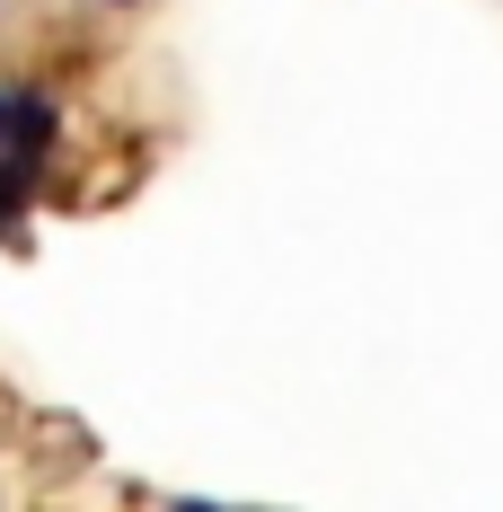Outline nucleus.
Masks as SVG:
<instances>
[{
    "mask_svg": "<svg viewBox=\"0 0 503 512\" xmlns=\"http://www.w3.org/2000/svg\"><path fill=\"white\" fill-rule=\"evenodd\" d=\"M27 186H36V168H27V159H9V151H0V230H9V221L27 212Z\"/></svg>",
    "mask_w": 503,
    "mask_h": 512,
    "instance_id": "f257e3e1",
    "label": "nucleus"
},
{
    "mask_svg": "<svg viewBox=\"0 0 503 512\" xmlns=\"http://www.w3.org/2000/svg\"><path fill=\"white\" fill-rule=\"evenodd\" d=\"M9 124H18V89H0V151H9Z\"/></svg>",
    "mask_w": 503,
    "mask_h": 512,
    "instance_id": "f03ea898",
    "label": "nucleus"
}]
</instances>
